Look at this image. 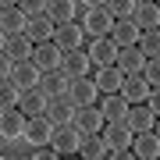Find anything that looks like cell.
<instances>
[{"label": "cell", "instance_id": "obj_1", "mask_svg": "<svg viewBox=\"0 0 160 160\" xmlns=\"http://www.w3.org/2000/svg\"><path fill=\"white\" fill-rule=\"evenodd\" d=\"M82 29L89 36H96V39H107V32L114 29V18H110L107 4H89L86 14H82Z\"/></svg>", "mask_w": 160, "mask_h": 160}, {"label": "cell", "instance_id": "obj_2", "mask_svg": "<svg viewBox=\"0 0 160 160\" xmlns=\"http://www.w3.org/2000/svg\"><path fill=\"white\" fill-rule=\"evenodd\" d=\"M82 139H86V135H82L75 125H61V128H53L50 149H53V153H61V157H71V153H78Z\"/></svg>", "mask_w": 160, "mask_h": 160}, {"label": "cell", "instance_id": "obj_3", "mask_svg": "<svg viewBox=\"0 0 160 160\" xmlns=\"http://www.w3.org/2000/svg\"><path fill=\"white\" fill-rule=\"evenodd\" d=\"M86 53H89V61L103 71V68H118V53H121V46H118L114 39H92Z\"/></svg>", "mask_w": 160, "mask_h": 160}, {"label": "cell", "instance_id": "obj_4", "mask_svg": "<svg viewBox=\"0 0 160 160\" xmlns=\"http://www.w3.org/2000/svg\"><path fill=\"white\" fill-rule=\"evenodd\" d=\"M149 92H153V86H149L142 75H125V86H121V100H125L128 107L149 103Z\"/></svg>", "mask_w": 160, "mask_h": 160}, {"label": "cell", "instance_id": "obj_5", "mask_svg": "<svg viewBox=\"0 0 160 160\" xmlns=\"http://www.w3.org/2000/svg\"><path fill=\"white\" fill-rule=\"evenodd\" d=\"M25 25H29V18L18 11V4H0V32H4L7 39L25 36Z\"/></svg>", "mask_w": 160, "mask_h": 160}, {"label": "cell", "instance_id": "obj_6", "mask_svg": "<svg viewBox=\"0 0 160 160\" xmlns=\"http://www.w3.org/2000/svg\"><path fill=\"white\" fill-rule=\"evenodd\" d=\"M100 139L107 142L110 153H121V149H132V139H135V135H132V128L125 125V121H118V125H107V128H103Z\"/></svg>", "mask_w": 160, "mask_h": 160}, {"label": "cell", "instance_id": "obj_7", "mask_svg": "<svg viewBox=\"0 0 160 160\" xmlns=\"http://www.w3.org/2000/svg\"><path fill=\"white\" fill-rule=\"evenodd\" d=\"M25 125H29V118L22 114V110H0V139H7V142H14V139L25 135Z\"/></svg>", "mask_w": 160, "mask_h": 160}, {"label": "cell", "instance_id": "obj_8", "mask_svg": "<svg viewBox=\"0 0 160 160\" xmlns=\"http://www.w3.org/2000/svg\"><path fill=\"white\" fill-rule=\"evenodd\" d=\"M71 125L78 128L82 135H100L107 121H103L100 107H78V110H75V121H71Z\"/></svg>", "mask_w": 160, "mask_h": 160}, {"label": "cell", "instance_id": "obj_9", "mask_svg": "<svg viewBox=\"0 0 160 160\" xmlns=\"http://www.w3.org/2000/svg\"><path fill=\"white\" fill-rule=\"evenodd\" d=\"M25 139H29L32 146H50V139H53V121L39 114V118H29V125H25Z\"/></svg>", "mask_w": 160, "mask_h": 160}, {"label": "cell", "instance_id": "obj_10", "mask_svg": "<svg viewBox=\"0 0 160 160\" xmlns=\"http://www.w3.org/2000/svg\"><path fill=\"white\" fill-rule=\"evenodd\" d=\"M39 78H43V71L36 68L32 61H22V64H14L11 68V82L22 92H29V89H39Z\"/></svg>", "mask_w": 160, "mask_h": 160}, {"label": "cell", "instance_id": "obj_11", "mask_svg": "<svg viewBox=\"0 0 160 160\" xmlns=\"http://www.w3.org/2000/svg\"><path fill=\"white\" fill-rule=\"evenodd\" d=\"M61 61H64V53H61L53 43L36 46V53H32V64H36V68H39L43 75H46V71H61Z\"/></svg>", "mask_w": 160, "mask_h": 160}, {"label": "cell", "instance_id": "obj_12", "mask_svg": "<svg viewBox=\"0 0 160 160\" xmlns=\"http://www.w3.org/2000/svg\"><path fill=\"white\" fill-rule=\"evenodd\" d=\"M96 82L92 78H75L71 82V89H68V100L75 103V107H92V103H96Z\"/></svg>", "mask_w": 160, "mask_h": 160}, {"label": "cell", "instance_id": "obj_13", "mask_svg": "<svg viewBox=\"0 0 160 160\" xmlns=\"http://www.w3.org/2000/svg\"><path fill=\"white\" fill-rule=\"evenodd\" d=\"M75 110H78V107H75L68 96H57V100H50V103H46V118L53 121V128L71 125V121H75Z\"/></svg>", "mask_w": 160, "mask_h": 160}, {"label": "cell", "instance_id": "obj_14", "mask_svg": "<svg viewBox=\"0 0 160 160\" xmlns=\"http://www.w3.org/2000/svg\"><path fill=\"white\" fill-rule=\"evenodd\" d=\"M125 125L132 128V135H139V132H153V125H157V114L146 107V103H139V107H128Z\"/></svg>", "mask_w": 160, "mask_h": 160}, {"label": "cell", "instance_id": "obj_15", "mask_svg": "<svg viewBox=\"0 0 160 160\" xmlns=\"http://www.w3.org/2000/svg\"><path fill=\"white\" fill-rule=\"evenodd\" d=\"M39 89L46 92V100H57V96H68V89H71V78L64 71H46L43 78H39Z\"/></svg>", "mask_w": 160, "mask_h": 160}, {"label": "cell", "instance_id": "obj_16", "mask_svg": "<svg viewBox=\"0 0 160 160\" xmlns=\"http://www.w3.org/2000/svg\"><path fill=\"white\" fill-rule=\"evenodd\" d=\"M46 18H50L53 25H75V18H78V4H71V0H53V4H46Z\"/></svg>", "mask_w": 160, "mask_h": 160}, {"label": "cell", "instance_id": "obj_17", "mask_svg": "<svg viewBox=\"0 0 160 160\" xmlns=\"http://www.w3.org/2000/svg\"><path fill=\"white\" fill-rule=\"evenodd\" d=\"M53 32H57V25L50 22V18H32L29 25H25V36H29V43H36V46H43V43H53Z\"/></svg>", "mask_w": 160, "mask_h": 160}, {"label": "cell", "instance_id": "obj_18", "mask_svg": "<svg viewBox=\"0 0 160 160\" xmlns=\"http://www.w3.org/2000/svg\"><path fill=\"white\" fill-rule=\"evenodd\" d=\"M132 153H135V160H157L160 157V139L153 132H139L132 139Z\"/></svg>", "mask_w": 160, "mask_h": 160}, {"label": "cell", "instance_id": "obj_19", "mask_svg": "<svg viewBox=\"0 0 160 160\" xmlns=\"http://www.w3.org/2000/svg\"><path fill=\"white\" fill-rule=\"evenodd\" d=\"M53 46H57L61 53H75L82 46V25H61V29L53 32Z\"/></svg>", "mask_w": 160, "mask_h": 160}, {"label": "cell", "instance_id": "obj_20", "mask_svg": "<svg viewBox=\"0 0 160 160\" xmlns=\"http://www.w3.org/2000/svg\"><path fill=\"white\" fill-rule=\"evenodd\" d=\"M89 53H82V50H75V53H64V61H61V71L68 75V78L75 82V78H86L89 75Z\"/></svg>", "mask_w": 160, "mask_h": 160}, {"label": "cell", "instance_id": "obj_21", "mask_svg": "<svg viewBox=\"0 0 160 160\" xmlns=\"http://www.w3.org/2000/svg\"><path fill=\"white\" fill-rule=\"evenodd\" d=\"M142 68H146V57H142L139 46H125L118 53V71L121 75H142Z\"/></svg>", "mask_w": 160, "mask_h": 160}, {"label": "cell", "instance_id": "obj_22", "mask_svg": "<svg viewBox=\"0 0 160 160\" xmlns=\"http://www.w3.org/2000/svg\"><path fill=\"white\" fill-rule=\"evenodd\" d=\"M46 92L43 89H29V92H22V100H18V110H22L25 118H39V114H46Z\"/></svg>", "mask_w": 160, "mask_h": 160}, {"label": "cell", "instance_id": "obj_23", "mask_svg": "<svg viewBox=\"0 0 160 160\" xmlns=\"http://www.w3.org/2000/svg\"><path fill=\"white\" fill-rule=\"evenodd\" d=\"M139 36L142 32H139V25L132 22V18L128 22H114V29H110V39H114L121 50H125V46H139Z\"/></svg>", "mask_w": 160, "mask_h": 160}, {"label": "cell", "instance_id": "obj_24", "mask_svg": "<svg viewBox=\"0 0 160 160\" xmlns=\"http://www.w3.org/2000/svg\"><path fill=\"white\" fill-rule=\"evenodd\" d=\"M132 22L139 25V32L160 29V7H157V4H135V14H132Z\"/></svg>", "mask_w": 160, "mask_h": 160}, {"label": "cell", "instance_id": "obj_25", "mask_svg": "<svg viewBox=\"0 0 160 160\" xmlns=\"http://www.w3.org/2000/svg\"><path fill=\"white\" fill-rule=\"evenodd\" d=\"M100 114H103V121H107V125H118V121L128 118V103L121 100V92H118V96H107V100L100 103Z\"/></svg>", "mask_w": 160, "mask_h": 160}, {"label": "cell", "instance_id": "obj_26", "mask_svg": "<svg viewBox=\"0 0 160 160\" xmlns=\"http://www.w3.org/2000/svg\"><path fill=\"white\" fill-rule=\"evenodd\" d=\"M92 82H96V89H100V92H107V96H118L121 86H125V75H121L118 68H103Z\"/></svg>", "mask_w": 160, "mask_h": 160}, {"label": "cell", "instance_id": "obj_27", "mask_svg": "<svg viewBox=\"0 0 160 160\" xmlns=\"http://www.w3.org/2000/svg\"><path fill=\"white\" fill-rule=\"evenodd\" d=\"M7 57H11L14 64H22V61H32V53H36V43H29V36H14V39H7Z\"/></svg>", "mask_w": 160, "mask_h": 160}, {"label": "cell", "instance_id": "obj_28", "mask_svg": "<svg viewBox=\"0 0 160 160\" xmlns=\"http://www.w3.org/2000/svg\"><path fill=\"white\" fill-rule=\"evenodd\" d=\"M78 153H82V160H107L110 149H107V142H103L100 135H86L82 146H78Z\"/></svg>", "mask_w": 160, "mask_h": 160}, {"label": "cell", "instance_id": "obj_29", "mask_svg": "<svg viewBox=\"0 0 160 160\" xmlns=\"http://www.w3.org/2000/svg\"><path fill=\"white\" fill-rule=\"evenodd\" d=\"M139 50H142V57H146V61L160 57V29H149V32L139 36Z\"/></svg>", "mask_w": 160, "mask_h": 160}, {"label": "cell", "instance_id": "obj_30", "mask_svg": "<svg viewBox=\"0 0 160 160\" xmlns=\"http://www.w3.org/2000/svg\"><path fill=\"white\" fill-rule=\"evenodd\" d=\"M18 100H22V89L14 82H0V110H14Z\"/></svg>", "mask_w": 160, "mask_h": 160}, {"label": "cell", "instance_id": "obj_31", "mask_svg": "<svg viewBox=\"0 0 160 160\" xmlns=\"http://www.w3.org/2000/svg\"><path fill=\"white\" fill-rule=\"evenodd\" d=\"M107 11H110V18H114V22H128V18L135 14V4H132V0H110Z\"/></svg>", "mask_w": 160, "mask_h": 160}, {"label": "cell", "instance_id": "obj_32", "mask_svg": "<svg viewBox=\"0 0 160 160\" xmlns=\"http://www.w3.org/2000/svg\"><path fill=\"white\" fill-rule=\"evenodd\" d=\"M18 11L32 22V18H43L46 14V4H43V0H25V4H18Z\"/></svg>", "mask_w": 160, "mask_h": 160}, {"label": "cell", "instance_id": "obj_33", "mask_svg": "<svg viewBox=\"0 0 160 160\" xmlns=\"http://www.w3.org/2000/svg\"><path fill=\"white\" fill-rule=\"evenodd\" d=\"M142 78H146V82H149L153 89H160V57L146 61V68H142Z\"/></svg>", "mask_w": 160, "mask_h": 160}, {"label": "cell", "instance_id": "obj_34", "mask_svg": "<svg viewBox=\"0 0 160 160\" xmlns=\"http://www.w3.org/2000/svg\"><path fill=\"white\" fill-rule=\"evenodd\" d=\"M11 68H14V61L7 53H0V82H11Z\"/></svg>", "mask_w": 160, "mask_h": 160}, {"label": "cell", "instance_id": "obj_35", "mask_svg": "<svg viewBox=\"0 0 160 160\" xmlns=\"http://www.w3.org/2000/svg\"><path fill=\"white\" fill-rule=\"evenodd\" d=\"M146 107H149V110H153V114L160 118V89H153V92H149V103H146Z\"/></svg>", "mask_w": 160, "mask_h": 160}, {"label": "cell", "instance_id": "obj_36", "mask_svg": "<svg viewBox=\"0 0 160 160\" xmlns=\"http://www.w3.org/2000/svg\"><path fill=\"white\" fill-rule=\"evenodd\" d=\"M61 153H53V149H39V153H32V160H57Z\"/></svg>", "mask_w": 160, "mask_h": 160}, {"label": "cell", "instance_id": "obj_37", "mask_svg": "<svg viewBox=\"0 0 160 160\" xmlns=\"http://www.w3.org/2000/svg\"><path fill=\"white\" fill-rule=\"evenodd\" d=\"M110 160H135V153L132 149H121V153H110Z\"/></svg>", "mask_w": 160, "mask_h": 160}, {"label": "cell", "instance_id": "obj_38", "mask_svg": "<svg viewBox=\"0 0 160 160\" xmlns=\"http://www.w3.org/2000/svg\"><path fill=\"white\" fill-rule=\"evenodd\" d=\"M4 50H7V36L0 32V53H4Z\"/></svg>", "mask_w": 160, "mask_h": 160}, {"label": "cell", "instance_id": "obj_39", "mask_svg": "<svg viewBox=\"0 0 160 160\" xmlns=\"http://www.w3.org/2000/svg\"><path fill=\"white\" fill-rule=\"evenodd\" d=\"M153 135H157V139H160V118H157V125H153Z\"/></svg>", "mask_w": 160, "mask_h": 160}, {"label": "cell", "instance_id": "obj_40", "mask_svg": "<svg viewBox=\"0 0 160 160\" xmlns=\"http://www.w3.org/2000/svg\"><path fill=\"white\" fill-rule=\"evenodd\" d=\"M0 160H4V157H0Z\"/></svg>", "mask_w": 160, "mask_h": 160}, {"label": "cell", "instance_id": "obj_41", "mask_svg": "<svg viewBox=\"0 0 160 160\" xmlns=\"http://www.w3.org/2000/svg\"><path fill=\"white\" fill-rule=\"evenodd\" d=\"M157 7H160V4H157Z\"/></svg>", "mask_w": 160, "mask_h": 160}, {"label": "cell", "instance_id": "obj_42", "mask_svg": "<svg viewBox=\"0 0 160 160\" xmlns=\"http://www.w3.org/2000/svg\"><path fill=\"white\" fill-rule=\"evenodd\" d=\"M157 160H160V157H157Z\"/></svg>", "mask_w": 160, "mask_h": 160}]
</instances>
